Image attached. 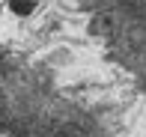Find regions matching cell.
<instances>
[{"mask_svg":"<svg viewBox=\"0 0 146 137\" xmlns=\"http://www.w3.org/2000/svg\"><path fill=\"white\" fill-rule=\"evenodd\" d=\"M110 51L146 83V0H87Z\"/></svg>","mask_w":146,"mask_h":137,"instance_id":"obj_1","label":"cell"}]
</instances>
